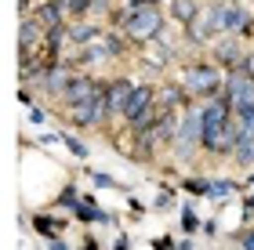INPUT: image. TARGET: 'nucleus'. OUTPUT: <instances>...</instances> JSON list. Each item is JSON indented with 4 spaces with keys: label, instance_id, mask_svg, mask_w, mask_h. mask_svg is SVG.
<instances>
[{
    "label": "nucleus",
    "instance_id": "1",
    "mask_svg": "<svg viewBox=\"0 0 254 250\" xmlns=\"http://www.w3.org/2000/svg\"><path fill=\"white\" fill-rule=\"evenodd\" d=\"M160 26H164V18H160V11L153 4H142L131 11V18H127V33H131L134 40H153Z\"/></svg>",
    "mask_w": 254,
    "mask_h": 250
},
{
    "label": "nucleus",
    "instance_id": "5",
    "mask_svg": "<svg viewBox=\"0 0 254 250\" xmlns=\"http://www.w3.org/2000/svg\"><path fill=\"white\" fill-rule=\"evenodd\" d=\"M102 112H109V109H106V98L95 95V98H87V101H80V105H73V120L80 123V127H91V123H98Z\"/></svg>",
    "mask_w": 254,
    "mask_h": 250
},
{
    "label": "nucleus",
    "instance_id": "7",
    "mask_svg": "<svg viewBox=\"0 0 254 250\" xmlns=\"http://www.w3.org/2000/svg\"><path fill=\"white\" fill-rule=\"evenodd\" d=\"M131 95H134V87L127 84V80H117V84L106 91V109L109 112H124L127 101H131Z\"/></svg>",
    "mask_w": 254,
    "mask_h": 250
},
{
    "label": "nucleus",
    "instance_id": "15",
    "mask_svg": "<svg viewBox=\"0 0 254 250\" xmlns=\"http://www.w3.org/2000/svg\"><path fill=\"white\" fill-rule=\"evenodd\" d=\"M164 58H167L164 48H149V62H153V65H164Z\"/></svg>",
    "mask_w": 254,
    "mask_h": 250
},
{
    "label": "nucleus",
    "instance_id": "12",
    "mask_svg": "<svg viewBox=\"0 0 254 250\" xmlns=\"http://www.w3.org/2000/svg\"><path fill=\"white\" fill-rule=\"evenodd\" d=\"M69 84H73V80H69L65 69H51L48 73V91H69Z\"/></svg>",
    "mask_w": 254,
    "mask_h": 250
},
{
    "label": "nucleus",
    "instance_id": "13",
    "mask_svg": "<svg viewBox=\"0 0 254 250\" xmlns=\"http://www.w3.org/2000/svg\"><path fill=\"white\" fill-rule=\"evenodd\" d=\"M59 22H62V11L48 4V7H40V26H48V29H59Z\"/></svg>",
    "mask_w": 254,
    "mask_h": 250
},
{
    "label": "nucleus",
    "instance_id": "19",
    "mask_svg": "<svg viewBox=\"0 0 254 250\" xmlns=\"http://www.w3.org/2000/svg\"><path fill=\"white\" fill-rule=\"evenodd\" d=\"M244 250H254V232H247V236H244Z\"/></svg>",
    "mask_w": 254,
    "mask_h": 250
},
{
    "label": "nucleus",
    "instance_id": "14",
    "mask_svg": "<svg viewBox=\"0 0 254 250\" xmlns=\"http://www.w3.org/2000/svg\"><path fill=\"white\" fill-rule=\"evenodd\" d=\"M37 40V22H22V51Z\"/></svg>",
    "mask_w": 254,
    "mask_h": 250
},
{
    "label": "nucleus",
    "instance_id": "4",
    "mask_svg": "<svg viewBox=\"0 0 254 250\" xmlns=\"http://www.w3.org/2000/svg\"><path fill=\"white\" fill-rule=\"evenodd\" d=\"M186 84H189L192 95H214V91L222 87V80H218V73L211 69V65H200V69H192Z\"/></svg>",
    "mask_w": 254,
    "mask_h": 250
},
{
    "label": "nucleus",
    "instance_id": "18",
    "mask_svg": "<svg viewBox=\"0 0 254 250\" xmlns=\"http://www.w3.org/2000/svg\"><path fill=\"white\" fill-rule=\"evenodd\" d=\"M48 250H69V247H65L62 240H51V243H48Z\"/></svg>",
    "mask_w": 254,
    "mask_h": 250
},
{
    "label": "nucleus",
    "instance_id": "3",
    "mask_svg": "<svg viewBox=\"0 0 254 250\" xmlns=\"http://www.w3.org/2000/svg\"><path fill=\"white\" fill-rule=\"evenodd\" d=\"M149 112H153V91H149V87H134V95H131V101H127L124 116L131 123H145Z\"/></svg>",
    "mask_w": 254,
    "mask_h": 250
},
{
    "label": "nucleus",
    "instance_id": "16",
    "mask_svg": "<svg viewBox=\"0 0 254 250\" xmlns=\"http://www.w3.org/2000/svg\"><path fill=\"white\" fill-rule=\"evenodd\" d=\"M69 7H73V11H76V15H84V11L91 7V0H69Z\"/></svg>",
    "mask_w": 254,
    "mask_h": 250
},
{
    "label": "nucleus",
    "instance_id": "17",
    "mask_svg": "<svg viewBox=\"0 0 254 250\" xmlns=\"http://www.w3.org/2000/svg\"><path fill=\"white\" fill-rule=\"evenodd\" d=\"M69 149H73L76 156H87V149H84V145H80V142H73V138H69Z\"/></svg>",
    "mask_w": 254,
    "mask_h": 250
},
{
    "label": "nucleus",
    "instance_id": "2",
    "mask_svg": "<svg viewBox=\"0 0 254 250\" xmlns=\"http://www.w3.org/2000/svg\"><path fill=\"white\" fill-rule=\"evenodd\" d=\"M225 105H229V109H236V112L254 109V76H244V73H233V76H229Z\"/></svg>",
    "mask_w": 254,
    "mask_h": 250
},
{
    "label": "nucleus",
    "instance_id": "20",
    "mask_svg": "<svg viewBox=\"0 0 254 250\" xmlns=\"http://www.w3.org/2000/svg\"><path fill=\"white\" fill-rule=\"evenodd\" d=\"M142 4H156V0H134V7H142Z\"/></svg>",
    "mask_w": 254,
    "mask_h": 250
},
{
    "label": "nucleus",
    "instance_id": "9",
    "mask_svg": "<svg viewBox=\"0 0 254 250\" xmlns=\"http://www.w3.org/2000/svg\"><path fill=\"white\" fill-rule=\"evenodd\" d=\"M218 62H225V65H240L244 62V54H240V44L236 40H225V44H218Z\"/></svg>",
    "mask_w": 254,
    "mask_h": 250
},
{
    "label": "nucleus",
    "instance_id": "11",
    "mask_svg": "<svg viewBox=\"0 0 254 250\" xmlns=\"http://www.w3.org/2000/svg\"><path fill=\"white\" fill-rule=\"evenodd\" d=\"M240 142H254V109L240 112Z\"/></svg>",
    "mask_w": 254,
    "mask_h": 250
},
{
    "label": "nucleus",
    "instance_id": "6",
    "mask_svg": "<svg viewBox=\"0 0 254 250\" xmlns=\"http://www.w3.org/2000/svg\"><path fill=\"white\" fill-rule=\"evenodd\" d=\"M200 120H203V138H207V134L222 131L229 123V105H225V101H211L207 109H200Z\"/></svg>",
    "mask_w": 254,
    "mask_h": 250
},
{
    "label": "nucleus",
    "instance_id": "8",
    "mask_svg": "<svg viewBox=\"0 0 254 250\" xmlns=\"http://www.w3.org/2000/svg\"><path fill=\"white\" fill-rule=\"evenodd\" d=\"M98 91H95V84L91 80H73L69 84V91H65V98L73 101V105H80V101H87V98H95Z\"/></svg>",
    "mask_w": 254,
    "mask_h": 250
},
{
    "label": "nucleus",
    "instance_id": "10",
    "mask_svg": "<svg viewBox=\"0 0 254 250\" xmlns=\"http://www.w3.org/2000/svg\"><path fill=\"white\" fill-rule=\"evenodd\" d=\"M171 11H175L178 22H192V18H196V4H192V0H175Z\"/></svg>",
    "mask_w": 254,
    "mask_h": 250
}]
</instances>
